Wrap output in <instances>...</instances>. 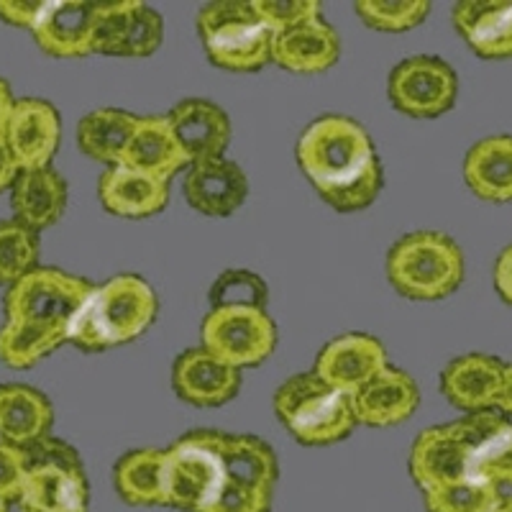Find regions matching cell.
Listing matches in <instances>:
<instances>
[{
  "instance_id": "cell-39",
  "label": "cell",
  "mask_w": 512,
  "mask_h": 512,
  "mask_svg": "<svg viewBox=\"0 0 512 512\" xmlns=\"http://www.w3.org/2000/svg\"><path fill=\"white\" fill-rule=\"evenodd\" d=\"M26 474H29V466H26L24 451L18 446H11V443L0 441V502L3 505L18 502Z\"/></svg>"
},
{
  "instance_id": "cell-46",
  "label": "cell",
  "mask_w": 512,
  "mask_h": 512,
  "mask_svg": "<svg viewBox=\"0 0 512 512\" xmlns=\"http://www.w3.org/2000/svg\"><path fill=\"white\" fill-rule=\"evenodd\" d=\"M0 512H11V510H8V505H3V502H0Z\"/></svg>"
},
{
  "instance_id": "cell-19",
  "label": "cell",
  "mask_w": 512,
  "mask_h": 512,
  "mask_svg": "<svg viewBox=\"0 0 512 512\" xmlns=\"http://www.w3.org/2000/svg\"><path fill=\"white\" fill-rule=\"evenodd\" d=\"M420 405L418 382L408 372L387 367L351 395L356 425L367 428H392L415 415Z\"/></svg>"
},
{
  "instance_id": "cell-12",
  "label": "cell",
  "mask_w": 512,
  "mask_h": 512,
  "mask_svg": "<svg viewBox=\"0 0 512 512\" xmlns=\"http://www.w3.org/2000/svg\"><path fill=\"white\" fill-rule=\"evenodd\" d=\"M62 141V118L52 103L21 98L13 103L6 126V146L18 169H44L52 164Z\"/></svg>"
},
{
  "instance_id": "cell-6",
  "label": "cell",
  "mask_w": 512,
  "mask_h": 512,
  "mask_svg": "<svg viewBox=\"0 0 512 512\" xmlns=\"http://www.w3.org/2000/svg\"><path fill=\"white\" fill-rule=\"evenodd\" d=\"M95 285L62 269L36 267L11 285L3 297L6 320H24L41 326L70 328L77 310L85 305Z\"/></svg>"
},
{
  "instance_id": "cell-16",
  "label": "cell",
  "mask_w": 512,
  "mask_h": 512,
  "mask_svg": "<svg viewBox=\"0 0 512 512\" xmlns=\"http://www.w3.org/2000/svg\"><path fill=\"white\" fill-rule=\"evenodd\" d=\"M182 192L192 210H198L203 216L226 218L246 203L249 180L244 169L231 159H203L185 169Z\"/></svg>"
},
{
  "instance_id": "cell-13",
  "label": "cell",
  "mask_w": 512,
  "mask_h": 512,
  "mask_svg": "<svg viewBox=\"0 0 512 512\" xmlns=\"http://www.w3.org/2000/svg\"><path fill=\"white\" fill-rule=\"evenodd\" d=\"M469 454L472 448L464 441L456 423L433 425L420 433L410 448V477L420 492L469 479Z\"/></svg>"
},
{
  "instance_id": "cell-22",
  "label": "cell",
  "mask_w": 512,
  "mask_h": 512,
  "mask_svg": "<svg viewBox=\"0 0 512 512\" xmlns=\"http://www.w3.org/2000/svg\"><path fill=\"white\" fill-rule=\"evenodd\" d=\"M338 59L341 36L323 18L282 31L272 41V62L295 75H318L331 70Z\"/></svg>"
},
{
  "instance_id": "cell-27",
  "label": "cell",
  "mask_w": 512,
  "mask_h": 512,
  "mask_svg": "<svg viewBox=\"0 0 512 512\" xmlns=\"http://www.w3.org/2000/svg\"><path fill=\"white\" fill-rule=\"evenodd\" d=\"M54 408L47 395L29 384H0V441L24 448L49 436Z\"/></svg>"
},
{
  "instance_id": "cell-38",
  "label": "cell",
  "mask_w": 512,
  "mask_h": 512,
  "mask_svg": "<svg viewBox=\"0 0 512 512\" xmlns=\"http://www.w3.org/2000/svg\"><path fill=\"white\" fill-rule=\"evenodd\" d=\"M274 489L249 487V484L223 482L216 500L210 502L203 512H272Z\"/></svg>"
},
{
  "instance_id": "cell-44",
  "label": "cell",
  "mask_w": 512,
  "mask_h": 512,
  "mask_svg": "<svg viewBox=\"0 0 512 512\" xmlns=\"http://www.w3.org/2000/svg\"><path fill=\"white\" fill-rule=\"evenodd\" d=\"M495 410L502 415H512V364H505V377H502V390Z\"/></svg>"
},
{
  "instance_id": "cell-34",
  "label": "cell",
  "mask_w": 512,
  "mask_h": 512,
  "mask_svg": "<svg viewBox=\"0 0 512 512\" xmlns=\"http://www.w3.org/2000/svg\"><path fill=\"white\" fill-rule=\"evenodd\" d=\"M502 492L495 484L479 479H461L446 487L423 492L425 512H492Z\"/></svg>"
},
{
  "instance_id": "cell-43",
  "label": "cell",
  "mask_w": 512,
  "mask_h": 512,
  "mask_svg": "<svg viewBox=\"0 0 512 512\" xmlns=\"http://www.w3.org/2000/svg\"><path fill=\"white\" fill-rule=\"evenodd\" d=\"M13 103H16V98H13L8 82L0 77V139H6V126L8 118H11Z\"/></svg>"
},
{
  "instance_id": "cell-28",
  "label": "cell",
  "mask_w": 512,
  "mask_h": 512,
  "mask_svg": "<svg viewBox=\"0 0 512 512\" xmlns=\"http://www.w3.org/2000/svg\"><path fill=\"white\" fill-rule=\"evenodd\" d=\"M113 484L134 507H167V456L164 448H136L113 466Z\"/></svg>"
},
{
  "instance_id": "cell-20",
  "label": "cell",
  "mask_w": 512,
  "mask_h": 512,
  "mask_svg": "<svg viewBox=\"0 0 512 512\" xmlns=\"http://www.w3.org/2000/svg\"><path fill=\"white\" fill-rule=\"evenodd\" d=\"M505 364L489 354H464L454 359L441 374V392L454 408L466 415L497 408Z\"/></svg>"
},
{
  "instance_id": "cell-36",
  "label": "cell",
  "mask_w": 512,
  "mask_h": 512,
  "mask_svg": "<svg viewBox=\"0 0 512 512\" xmlns=\"http://www.w3.org/2000/svg\"><path fill=\"white\" fill-rule=\"evenodd\" d=\"M267 282L249 269H226L210 287V308L218 305H244L267 310Z\"/></svg>"
},
{
  "instance_id": "cell-30",
  "label": "cell",
  "mask_w": 512,
  "mask_h": 512,
  "mask_svg": "<svg viewBox=\"0 0 512 512\" xmlns=\"http://www.w3.org/2000/svg\"><path fill=\"white\" fill-rule=\"evenodd\" d=\"M216 448L228 482L274 489L280 479V461L269 443L256 436H231L216 431Z\"/></svg>"
},
{
  "instance_id": "cell-1",
  "label": "cell",
  "mask_w": 512,
  "mask_h": 512,
  "mask_svg": "<svg viewBox=\"0 0 512 512\" xmlns=\"http://www.w3.org/2000/svg\"><path fill=\"white\" fill-rule=\"evenodd\" d=\"M295 154L320 200L338 213L369 208L382 192V159L367 128L354 118L338 113L315 118L297 139Z\"/></svg>"
},
{
  "instance_id": "cell-9",
  "label": "cell",
  "mask_w": 512,
  "mask_h": 512,
  "mask_svg": "<svg viewBox=\"0 0 512 512\" xmlns=\"http://www.w3.org/2000/svg\"><path fill=\"white\" fill-rule=\"evenodd\" d=\"M459 77L441 57H408L397 64L387 80L392 108L410 118H438L454 108Z\"/></svg>"
},
{
  "instance_id": "cell-37",
  "label": "cell",
  "mask_w": 512,
  "mask_h": 512,
  "mask_svg": "<svg viewBox=\"0 0 512 512\" xmlns=\"http://www.w3.org/2000/svg\"><path fill=\"white\" fill-rule=\"evenodd\" d=\"M256 16L274 36L315 18H323V6L315 0H251Z\"/></svg>"
},
{
  "instance_id": "cell-14",
  "label": "cell",
  "mask_w": 512,
  "mask_h": 512,
  "mask_svg": "<svg viewBox=\"0 0 512 512\" xmlns=\"http://www.w3.org/2000/svg\"><path fill=\"white\" fill-rule=\"evenodd\" d=\"M95 0H44L31 34L41 52L57 59H80L93 54Z\"/></svg>"
},
{
  "instance_id": "cell-35",
  "label": "cell",
  "mask_w": 512,
  "mask_h": 512,
  "mask_svg": "<svg viewBox=\"0 0 512 512\" xmlns=\"http://www.w3.org/2000/svg\"><path fill=\"white\" fill-rule=\"evenodd\" d=\"M354 11L369 29L402 34L423 24L431 13V3L428 0H359Z\"/></svg>"
},
{
  "instance_id": "cell-23",
  "label": "cell",
  "mask_w": 512,
  "mask_h": 512,
  "mask_svg": "<svg viewBox=\"0 0 512 512\" xmlns=\"http://www.w3.org/2000/svg\"><path fill=\"white\" fill-rule=\"evenodd\" d=\"M98 198L100 205L118 218H152L167 208L169 182L116 164L100 175Z\"/></svg>"
},
{
  "instance_id": "cell-5",
  "label": "cell",
  "mask_w": 512,
  "mask_h": 512,
  "mask_svg": "<svg viewBox=\"0 0 512 512\" xmlns=\"http://www.w3.org/2000/svg\"><path fill=\"white\" fill-rule=\"evenodd\" d=\"M198 34L208 59L228 72H256L272 62L274 34L251 0H216L198 11Z\"/></svg>"
},
{
  "instance_id": "cell-29",
  "label": "cell",
  "mask_w": 512,
  "mask_h": 512,
  "mask_svg": "<svg viewBox=\"0 0 512 512\" xmlns=\"http://www.w3.org/2000/svg\"><path fill=\"white\" fill-rule=\"evenodd\" d=\"M464 180L479 200L512 203V136H487L466 152Z\"/></svg>"
},
{
  "instance_id": "cell-3",
  "label": "cell",
  "mask_w": 512,
  "mask_h": 512,
  "mask_svg": "<svg viewBox=\"0 0 512 512\" xmlns=\"http://www.w3.org/2000/svg\"><path fill=\"white\" fill-rule=\"evenodd\" d=\"M387 280L410 300H443L464 282V254L441 231H413L392 244L387 254Z\"/></svg>"
},
{
  "instance_id": "cell-41",
  "label": "cell",
  "mask_w": 512,
  "mask_h": 512,
  "mask_svg": "<svg viewBox=\"0 0 512 512\" xmlns=\"http://www.w3.org/2000/svg\"><path fill=\"white\" fill-rule=\"evenodd\" d=\"M495 287L507 305H512V244L502 249L495 262Z\"/></svg>"
},
{
  "instance_id": "cell-17",
  "label": "cell",
  "mask_w": 512,
  "mask_h": 512,
  "mask_svg": "<svg viewBox=\"0 0 512 512\" xmlns=\"http://www.w3.org/2000/svg\"><path fill=\"white\" fill-rule=\"evenodd\" d=\"M172 390L195 408H221L239 395L241 372L195 346L182 351L172 364Z\"/></svg>"
},
{
  "instance_id": "cell-42",
  "label": "cell",
  "mask_w": 512,
  "mask_h": 512,
  "mask_svg": "<svg viewBox=\"0 0 512 512\" xmlns=\"http://www.w3.org/2000/svg\"><path fill=\"white\" fill-rule=\"evenodd\" d=\"M16 175H18V167L16 162H13L11 152H8L6 139H0V192L11 190Z\"/></svg>"
},
{
  "instance_id": "cell-4",
  "label": "cell",
  "mask_w": 512,
  "mask_h": 512,
  "mask_svg": "<svg viewBox=\"0 0 512 512\" xmlns=\"http://www.w3.org/2000/svg\"><path fill=\"white\" fill-rule=\"evenodd\" d=\"M274 413L303 446H331L356 428L351 397L328 387L313 372L290 377L274 392Z\"/></svg>"
},
{
  "instance_id": "cell-24",
  "label": "cell",
  "mask_w": 512,
  "mask_h": 512,
  "mask_svg": "<svg viewBox=\"0 0 512 512\" xmlns=\"http://www.w3.org/2000/svg\"><path fill=\"white\" fill-rule=\"evenodd\" d=\"M13 221L31 231H44L62 218L67 208V182L57 169H18L11 185Z\"/></svg>"
},
{
  "instance_id": "cell-26",
  "label": "cell",
  "mask_w": 512,
  "mask_h": 512,
  "mask_svg": "<svg viewBox=\"0 0 512 512\" xmlns=\"http://www.w3.org/2000/svg\"><path fill=\"white\" fill-rule=\"evenodd\" d=\"M454 26L482 59H512V3L466 0L454 6Z\"/></svg>"
},
{
  "instance_id": "cell-33",
  "label": "cell",
  "mask_w": 512,
  "mask_h": 512,
  "mask_svg": "<svg viewBox=\"0 0 512 512\" xmlns=\"http://www.w3.org/2000/svg\"><path fill=\"white\" fill-rule=\"evenodd\" d=\"M39 264V233L18 221H0V287L16 285Z\"/></svg>"
},
{
  "instance_id": "cell-10",
  "label": "cell",
  "mask_w": 512,
  "mask_h": 512,
  "mask_svg": "<svg viewBox=\"0 0 512 512\" xmlns=\"http://www.w3.org/2000/svg\"><path fill=\"white\" fill-rule=\"evenodd\" d=\"M164 21L141 0L98 3L95 13L93 54L108 57H149L162 47Z\"/></svg>"
},
{
  "instance_id": "cell-18",
  "label": "cell",
  "mask_w": 512,
  "mask_h": 512,
  "mask_svg": "<svg viewBox=\"0 0 512 512\" xmlns=\"http://www.w3.org/2000/svg\"><path fill=\"white\" fill-rule=\"evenodd\" d=\"M16 505L18 512H88L90 484L82 461L31 466Z\"/></svg>"
},
{
  "instance_id": "cell-21",
  "label": "cell",
  "mask_w": 512,
  "mask_h": 512,
  "mask_svg": "<svg viewBox=\"0 0 512 512\" xmlns=\"http://www.w3.org/2000/svg\"><path fill=\"white\" fill-rule=\"evenodd\" d=\"M164 116L185 149L190 164L223 157L228 141H231V121L216 103L203 98H187L180 100Z\"/></svg>"
},
{
  "instance_id": "cell-45",
  "label": "cell",
  "mask_w": 512,
  "mask_h": 512,
  "mask_svg": "<svg viewBox=\"0 0 512 512\" xmlns=\"http://www.w3.org/2000/svg\"><path fill=\"white\" fill-rule=\"evenodd\" d=\"M492 512H512V495H502L500 502H497L495 510Z\"/></svg>"
},
{
  "instance_id": "cell-8",
  "label": "cell",
  "mask_w": 512,
  "mask_h": 512,
  "mask_svg": "<svg viewBox=\"0 0 512 512\" xmlns=\"http://www.w3.org/2000/svg\"><path fill=\"white\" fill-rule=\"evenodd\" d=\"M167 456V507L180 512H203L221 492V456L216 448V431H190L177 438Z\"/></svg>"
},
{
  "instance_id": "cell-15",
  "label": "cell",
  "mask_w": 512,
  "mask_h": 512,
  "mask_svg": "<svg viewBox=\"0 0 512 512\" xmlns=\"http://www.w3.org/2000/svg\"><path fill=\"white\" fill-rule=\"evenodd\" d=\"M464 441L469 443V479L495 484H512V423L497 410L466 415L454 420Z\"/></svg>"
},
{
  "instance_id": "cell-31",
  "label": "cell",
  "mask_w": 512,
  "mask_h": 512,
  "mask_svg": "<svg viewBox=\"0 0 512 512\" xmlns=\"http://www.w3.org/2000/svg\"><path fill=\"white\" fill-rule=\"evenodd\" d=\"M139 116L118 108H98L77 123V144L82 154L108 167L121 164L128 141L134 136Z\"/></svg>"
},
{
  "instance_id": "cell-25",
  "label": "cell",
  "mask_w": 512,
  "mask_h": 512,
  "mask_svg": "<svg viewBox=\"0 0 512 512\" xmlns=\"http://www.w3.org/2000/svg\"><path fill=\"white\" fill-rule=\"evenodd\" d=\"M121 164L169 182L177 172L190 167V159L177 141L167 116H139Z\"/></svg>"
},
{
  "instance_id": "cell-11",
  "label": "cell",
  "mask_w": 512,
  "mask_h": 512,
  "mask_svg": "<svg viewBox=\"0 0 512 512\" xmlns=\"http://www.w3.org/2000/svg\"><path fill=\"white\" fill-rule=\"evenodd\" d=\"M390 367L387 349L369 333H344L320 349L313 374L341 395H356L382 369Z\"/></svg>"
},
{
  "instance_id": "cell-40",
  "label": "cell",
  "mask_w": 512,
  "mask_h": 512,
  "mask_svg": "<svg viewBox=\"0 0 512 512\" xmlns=\"http://www.w3.org/2000/svg\"><path fill=\"white\" fill-rule=\"evenodd\" d=\"M44 8V0H3L0 3V21L16 29H34L39 21V13Z\"/></svg>"
},
{
  "instance_id": "cell-7",
  "label": "cell",
  "mask_w": 512,
  "mask_h": 512,
  "mask_svg": "<svg viewBox=\"0 0 512 512\" xmlns=\"http://www.w3.org/2000/svg\"><path fill=\"white\" fill-rule=\"evenodd\" d=\"M203 349L233 369L259 367L277 349V323L264 308L218 305L200 326Z\"/></svg>"
},
{
  "instance_id": "cell-32",
  "label": "cell",
  "mask_w": 512,
  "mask_h": 512,
  "mask_svg": "<svg viewBox=\"0 0 512 512\" xmlns=\"http://www.w3.org/2000/svg\"><path fill=\"white\" fill-rule=\"evenodd\" d=\"M67 344V328L6 320L0 326V361L11 369H31Z\"/></svg>"
},
{
  "instance_id": "cell-2",
  "label": "cell",
  "mask_w": 512,
  "mask_h": 512,
  "mask_svg": "<svg viewBox=\"0 0 512 512\" xmlns=\"http://www.w3.org/2000/svg\"><path fill=\"white\" fill-rule=\"evenodd\" d=\"M159 315L157 292L139 274H116L95 285L67 328V344L108 351L144 336Z\"/></svg>"
}]
</instances>
